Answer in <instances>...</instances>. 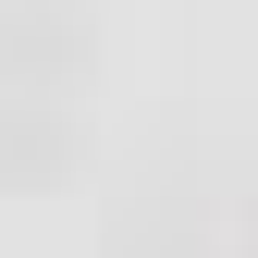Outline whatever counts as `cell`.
I'll use <instances>...</instances> for the list:
<instances>
[{
	"label": "cell",
	"instance_id": "1",
	"mask_svg": "<svg viewBox=\"0 0 258 258\" xmlns=\"http://www.w3.org/2000/svg\"><path fill=\"white\" fill-rule=\"evenodd\" d=\"M61 160H74V123H61V99H37V86H0V184H61Z\"/></svg>",
	"mask_w": 258,
	"mask_h": 258
},
{
	"label": "cell",
	"instance_id": "2",
	"mask_svg": "<svg viewBox=\"0 0 258 258\" xmlns=\"http://www.w3.org/2000/svg\"><path fill=\"white\" fill-rule=\"evenodd\" d=\"M111 258H209V246H197V209H136V221L111 234Z\"/></svg>",
	"mask_w": 258,
	"mask_h": 258
},
{
	"label": "cell",
	"instance_id": "3",
	"mask_svg": "<svg viewBox=\"0 0 258 258\" xmlns=\"http://www.w3.org/2000/svg\"><path fill=\"white\" fill-rule=\"evenodd\" d=\"M246 258H258V246H246Z\"/></svg>",
	"mask_w": 258,
	"mask_h": 258
}]
</instances>
